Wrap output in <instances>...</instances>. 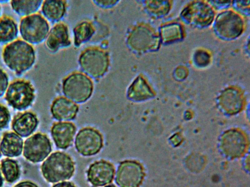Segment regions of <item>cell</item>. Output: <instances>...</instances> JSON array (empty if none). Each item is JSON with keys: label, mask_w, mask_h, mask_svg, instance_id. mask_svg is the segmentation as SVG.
Masks as SVG:
<instances>
[{"label": "cell", "mask_w": 250, "mask_h": 187, "mask_svg": "<svg viewBox=\"0 0 250 187\" xmlns=\"http://www.w3.org/2000/svg\"><path fill=\"white\" fill-rule=\"evenodd\" d=\"M39 124L36 114L31 111L19 113L13 118V130L19 136L26 137L36 130Z\"/></svg>", "instance_id": "7c38bea8"}, {"label": "cell", "mask_w": 250, "mask_h": 187, "mask_svg": "<svg viewBox=\"0 0 250 187\" xmlns=\"http://www.w3.org/2000/svg\"><path fill=\"white\" fill-rule=\"evenodd\" d=\"M19 27L15 19L8 15L0 18V44H7L18 37Z\"/></svg>", "instance_id": "2e32d148"}, {"label": "cell", "mask_w": 250, "mask_h": 187, "mask_svg": "<svg viewBox=\"0 0 250 187\" xmlns=\"http://www.w3.org/2000/svg\"><path fill=\"white\" fill-rule=\"evenodd\" d=\"M76 131V128L71 122L55 123L51 132L56 147L61 149H66L71 146Z\"/></svg>", "instance_id": "8fae6325"}, {"label": "cell", "mask_w": 250, "mask_h": 187, "mask_svg": "<svg viewBox=\"0 0 250 187\" xmlns=\"http://www.w3.org/2000/svg\"><path fill=\"white\" fill-rule=\"evenodd\" d=\"M144 177L143 168L139 163L125 160L118 166L115 181L120 187H139Z\"/></svg>", "instance_id": "9c48e42d"}, {"label": "cell", "mask_w": 250, "mask_h": 187, "mask_svg": "<svg viewBox=\"0 0 250 187\" xmlns=\"http://www.w3.org/2000/svg\"><path fill=\"white\" fill-rule=\"evenodd\" d=\"M1 5L0 4V18L1 17Z\"/></svg>", "instance_id": "f1b7e54d"}, {"label": "cell", "mask_w": 250, "mask_h": 187, "mask_svg": "<svg viewBox=\"0 0 250 187\" xmlns=\"http://www.w3.org/2000/svg\"><path fill=\"white\" fill-rule=\"evenodd\" d=\"M78 110L79 107L74 102L64 97L56 98L51 106L53 118L59 121L74 119Z\"/></svg>", "instance_id": "5bb4252c"}, {"label": "cell", "mask_w": 250, "mask_h": 187, "mask_svg": "<svg viewBox=\"0 0 250 187\" xmlns=\"http://www.w3.org/2000/svg\"><path fill=\"white\" fill-rule=\"evenodd\" d=\"M103 147V139L100 132L94 128L81 129L75 139L77 151L83 156H90L98 153Z\"/></svg>", "instance_id": "ba28073f"}, {"label": "cell", "mask_w": 250, "mask_h": 187, "mask_svg": "<svg viewBox=\"0 0 250 187\" xmlns=\"http://www.w3.org/2000/svg\"><path fill=\"white\" fill-rule=\"evenodd\" d=\"M42 2V0H11L10 4L17 14L23 17L37 13Z\"/></svg>", "instance_id": "ac0fdd59"}, {"label": "cell", "mask_w": 250, "mask_h": 187, "mask_svg": "<svg viewBox=\"0 0 250 187\" xmlns=\"http://www.w3.org/2000/svg\"><path fill=\"white\" fill-rule=\"evenodd\" d=\"M148 88L144 81L139 78L136 79L128 88L127 97L131 100L138 101L147 98Z\"/></svg>", "instance_id": "ffe728a7"}, {"label": "cell", "mask_w": 250, "mask_h": 187, "mask_svg": "<svg viewBox=\"0 0 250 187\" xmlns=\"http://www.w3.org/2000/svg\"><path fill=\"white\" fill-rule=\"evenodd\" d=\"M51 150V144L47 136L39 132L25 141L23 156L32 163H39L46 158Z\"/></svg>", "instance_id": "52a82bcc"}, {"label": "cell", "mask_w": 250, "mask_h": 187, "mask_svg": "<svg viewBox=\"0 0 250 187\" xmlns=\"http://www.w3.org/2000/svg\"><path fill=\"white\" fill-rule=\"evenodd\" d=\"M93 84L90 77L83 73L76 72L63 80L62 91L65 96L76 103H83L91 96Z\"/></svg>", "instance_id": "5b68a950"}, {"label": "cell", "mask_w": 250, "mask_h": 187, "mask_svg": "<svg viewBox=\"0 0 250 187\" xmlns=\"http://www.w3.org/2000/svg\"><path fill=\"white\" fill-rule=\"evenodd\" d=\"M41 169L46 180L55 183L71 178L75 170L74 163L67 154L56 151L44 161Z\"/></svg>", "instance_id": "7a4b0ae2"}, {"label": "cell", "mask_w": 250, "mask_h": 187, "mask_svg": "<svg viewBox=\"0 0 250 187\" xmlns=\"http://www.w3.org/2000/svg\"><path fill=\"white\" fill-rule=\"evenodd\" d=\"M11 115L8 108L0 103V130L6 128L10 121Z\"/></svg>", "instance_id": "7402d4cb"}, {"label": "cell", "mask_w": 250, "mask_h": 187, "mask_svg": "<svg viewBox=\"0 0 250 187\" xmlns=\"http://www.w3.org/2000/svg\"><path fill=\"white\" fill-rule=\"evenodd\" d=\"M1 154L0 150V158H1Z\"/></svg>", "instance_id": "f546056e"}, {"label": "cell", "mask_w": 250, "mask_h": 187, "mask_svg": "<svg viewBox=\"0 0 250 187\" xmlns=\"http://www.w3.org/2000/svg\"><path fill=\"white\" fill-rule=\"evenodd\" d=\"M115 168L110 162L101 160L92 164L87 172L88 181L95 187L111 183L114 178Z\"/></svg>", "instance_id": "30bf717a"}, {"label": "cell", "mask_w": 250, "mask_h": 187, "mask_svg": "<svg viewBox=\"0 0 250 187\" xmlns=\"http://www.w3.org/2000/svg\"><path fill=\"white\" fill-rule=\"evenodd\" d=\"M5 65L17 75H21L34 65L36 55L33 46L22 38L6 44L1 51Z\"/></svg>", "instance_id": "6da1fadb"}, {"label": "cell", "mask_w": 250, "mask_h": 187, "mask_svg": "<svg viewBox=\"0 0 250 187\" xmlns=\"http://www.w3.org/2000/svg\"><path fill=\"white\" fill-rule=\"evenodd\" d=\"M0 169L5 180L10 183L16 181L20 177L21 170L18 162L14 159L6 158L0 163Z\"/></svg>", "instance_id": "d6986e66"}, {"label": "cell", "mask_w": 250, "mask_h": 187, "mask_svg": "<svg viewBox=\"0 0 250 187\" xmlns=\"http://www.w3.org/2000/svg\"><path fill=\"white\" fill-rule=\"evenodd\" d=\"M74 32L75 43L79 45L91 37L94 33V28L91 22L84 21L75 27Z\"/></svg>", "instance_id": "44dd1931"}, {"label": "cell", "mask_w": 250, "mask_h": 187, "mask_svg": "<svg viewBox=\"0 0 250 187\" xmlns=\"http://www.w3.org/2000/svg\"><path fill=\"white\" fill-rule=\"evenodd\" d=\"M79 63L87 75L97 78L106 73L109 60L106 52L97 47H90L82 52Z\"/></svg>", "instance_id": "8992f818"}, {"label": "cell", "mask_w": 250, "mask_h": 187, "mask_svg": "<svg viewBox=\"0 0 250 187\" xmlns=\"http://www.w3.org/2000/svg\"><path fill=\"white\" fill-rule=\"evenodd\" d=\"M52 187H76V186L71 182L64 181L55 184Z\"/></svg>", "instance_id": "d4e9b609"}, {"label": "cell", "mask_w": 250, "mask_h": 187, "mask_svg": "<svg viewBox=\"0 0 250 187\" xmlns=\"http://www.w3.org/2000/svg\"><path fill=\"white\" fill-rule=\"evenodd\" d=\"M104 187H116V186L114 185V184H109L106 186H105Z\"/></svg>", "instance_id": "83f0119b"}, {"label": "cell", "mask_w": 250, "mask_h": 187, "mask_svg": "<svg viewBox=\"0 0 250 187\" xmlns=\"http://www.w3.org/2000/svg\"><path fill=\"white\" fill-rule=\"evenodd\" d=\"M117 2V1L115 0H101V1H96V2H97L100 4L104 6H108L111 5L112 4H114Z\"/></svg>", "instance_id": "484cf974"}, {"label": "cell", "mask_w": 250, "mask_h": 187, "mask_svg": "<svg viewBox=\"0 0 250 187\" xmlns=\"http://www.w3.org/2000/svg\"><path fill=\"white\" fill-rule=\"evenodd\" d=\"M45 40L47 48L52 52L69 46L70 40L66 25L62 22L55 24L50 30Z\"/></svg>", "instance_id": "4fadbf2b"}, {"label": "cell", "mask_w": 250, "mask_h": 187, "mask_svg": "<svg viewBox=\"0 0 250 187\" xmlns=\"http://www.w3.org/2000/svg\"><path fill=\"white\" fill-rule=\"evenodd\" d=\"M9 84L8 74L0 67V97L5 93Z\"/></svg>", "instance_id": "603a6c76"}, {"label": "cell", "mask_w": 250, "mask_h": 187, "mask_svg": "<svg viewBox=\"0 0 250 187\" xmlns=\"http://www.w3.org/2000/svg\"><path fill=\"white\" fill-rule=\"evenodd\" d=\"M35 98V89L31 82L16 78L9 84L5 94L7 104L14 109L23 111L31 106Z\"/></svg>", "instance_id": "3957f363"}, {"label": "cell", "mask_w": 250, "mask_h": 187, "mask_svg": "<svg viewBox=\"0 0 250 187\" xmlns=\"http://www.w3.org/2000/svg\"><path fill=\"white\" fill-rule=\"evenodd\" d=\"M14 187H39L36 184L31 181H23L21 182Z\"/></svg>", "instance_id": "cb8c5ba5"}, {"label": "cell", "mask_w": 250, "mask_h": 187, "mask_svg": "<svg viewBox=\"0 0 250 187\" xmlns=\"http://www.w3.org/2000/svg\"><path fill=\"white\" fill-rule=\"evenodd\" d=\"M22 139L13 132H6L3 135L0 144L2 153L8 157L20 156L23 149Z\"/></svg>", "instance_id": "9a60e30c"}, {"label": "cell", "mask_w": 250, "mask_h": 187, "mask_svg": "<svg viewBox=\"0 0 250 187\" xmlns=\"http://www.w3.org/2000/svg\"><path fill=\"white\" fill-rule=\"evenodd\" d=\"M19 30L21 38L31 45L42 43L50 31L47 20L40 13L21 19Z\"/></svg>", "instance_id": "277c9868"}, {"label": "cell", "mask_w": 250, "mask_h": 187, "mask_svg": "<svg viewBox=\"0 0 250 187\" xmlns=\"http://www.w3.org/2000/svg\"><path fill=\"white\" fill-rule=\"evenodd\" d=\"M3 184V179L0 171V187H2Z\"/></svg>", "instance_id": "4316f807"}, {"label": "cell", "mask_w": 250, "mask_h": 187, "mask_svg": "<svg viewBox=\"0 0 250 187\" xmlns=\"http://www.w3.org/2000/svg\"><path fill=\"white\" fill-rule=\"evenodd\" d=\"M42 16L50 21L61 19L66 11V2L63 0H44L41 5Z\"/></svg>", "instance_id": "e0dca14e"}]
</instances>
